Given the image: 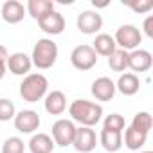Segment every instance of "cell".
I'll return each instance as SVG.
<instances>
[{
	"mask_svg": "<svg viewBox=\"0 0 153 153\" xmlns=\"http://www.w3.org/2000/svg\"><path fill=\"white\" fill-rule=\"evenodd\" d=\"M151 65H153V58L148 51L135 49L128 52V68H131L133 72H146L151 68Z\"/></svg>",
	"mask_w": 153,
	"mask_h": 153,
	"instance_id": "cell-12",
	"label": "cell"
},
{
	"mask_svg": "<svg viewBox=\"0 0 153 153\" xmlns=\"http://www.w3.org/2000/svg\"><path fill=\"white\" fill-rule=\"evenodd\" d=\"M92 96L97 99V101H112L114 96H115V83L106 78V76H101V78H97L94 83H92Z\"/></svg>",
	"mask_w": 153,
	"mask_h": 153,
	"instance_id": "cell-11",
	"label": "cell"
},
{
	"mask_svg": "<svg viewBox=\"0 0 153 153\" xmlns=\"http://www.w3.org/2000/svg\"><path fill=\"white\" fill-rule=\"evenodd\" d=\"M135 13H148L151 7H153V2H149V0H146V2H139V4H128Z\"/></svg>",
	"mask_w": 153,
	"mask_h": 153,
	"instance_id": "cell-28",
	"label": "cell"
},
{
	"mask_svg": "<svg viewBox=\"0 0 153 153\" xmlns=\"http://www.w3.org/2000/svg\"><path fill=\"white\" fill-rule=\"evenodd\" d=\"M151 124H153L151 115H149L148 112H139V114L133 115V121H131L130 126L135 128V130H139V131H142V133H149Z\"/></svg>",
	"mask_w": 153,
	"mask_h": 153,
	"instance_id": "cell-23",
	"label": "cell"
},
{
	"mask_svg": "<svg viewBox=\"0 0 153 153\" xmlns=\"http://www.w3.org/2000/svg\"><path fill=\"white\" fill-rule=\"evenodd\" d=\"M24 151H25V144L20 137H7L2 146V153H24Z\"/></svg>",
	"mask_w": 153,
	"mask_h": 153,
	"instance_id": "cell-25",
	"label": "cell"
},
{
	"mask_svg": "<svg viewBox=\"0 0 153 153\" xmlns=\"http://www.w3.org/2000/svg\"><path fill=\"white\" fill-rule=\"evenodd\" d=\"M146 140H148V133H142V131H139L131 126L124 128V146L128 149L137 151L146 144Z\"/></svg>",
	"mask_w": 153,
	"mask_h": 153,
	"instance_id": "cell-21",
	"label": "cell"
},
{
	"mask_svg": "<svg viewBox=\"0 0 153 153\" xmlns=\"http://www.w3.org/2000/svg\"><path fill=\"white\" fill-rule=\"evenodd\" d=\"M142 153H153V151H142Z\"/></svg>",
	"mask_w": 153,
	"mask_h": 153,
	"instance_id": "cell-30",
	"label": "cell"
},
{
	"mask_svg": "<svg viewBox=\"0 0 153 153\" xmlns=\"http://www.w3.org/2000/svg\"><path fill=\"white\" fill-rule=\"evenodd\" d=\"M15 128L20 133H34L40 128V115L34 110H22L15 115Z\"/></svg>",
	"mask_w": 153,
	"mask_h": 153,
	"instance_id": "cell-9",
	"label": "cell"
},
{
	"mask_svg": "<svg viewBox=\"0 0 153 153\" xmlns=\"http://www.w3.org/2000/svg\"><path fill=\"white\" fill-rule=\"evenodd\" d=\"M114 42H115V45H119V49H123L126 52H131V51L139 49V45L142 42V34L135 25L124 24L117 29V33L114 36Z\"/></svg>",
	"mask_w": 153,
	"mask_h": 153,
	"instance_id": "cell-4",
	"label": "cell"
},
{
	"mask_svg": "<svg viewBox=\"0 0 153 153\" xmlns=\"http://www.w3.org/2000/svg\"><path fill=\"white\" fill-rule=\"evenodd\" d=\"M25 11L34 18V20H42L43 16H47L49 13L54 11V2L52 0H29Z\"/></svg>",
	"mask_w": 153,
	"mask_h": 153,
	"instance_id": "cell-18",
	"label": "cell"
},
{
	"mask_svg": "<svg viewBox=\"0 0 153 153\" xmlns=\"http://www.w3.org/2000/svg\"><path fill=\"white\" fill-rule=\"evenodd\" d=\"M70 63L74 68H78L81 72H87L90 68L96 67L97 63V54L92 49V45H78L74 47V51L70 52Z\"/></svg>",
	"mask_w": 153,
	"mask_h": 153,
	"instance_id": "cell-5",
	"label": "cell"
},
{
	"mask_svg": "<svg viewBox=\"0 0 153 153\" xmlns=\"http://www.w3.org/2000/svg\"><path fill=\"white\" fill-rule=\"evenodd\" d=\"M103 128L106 130H115V131H123L126 128V121L121 114H110L106 115L105 123H103Z\"/></svg>",
	"mask_w": 153,
	"mask_h": 153,
	"instance_id": "cell-24",
	"label": "cell"
},
{
	"mask_svg": "<svg viewBox=\"0 0 153 153\" xmlns=\"http://www.w3.org/2000/svg\"><path fill=\"white\" fill-rule=\"evenodd\" d=\"M56 59H58V45L51 38L38 40L33 49V56H31L33 65L40 70H47L56 63Z\"/></svg>",
	"mask_w": 153,
	"mask_h": 153,
	"instance_id": "cell-3",
	"label": "cell"
},
{
	"mask_svg": "<svg viewBox=\"0 0 153 153\" xmlns=\"http://www.w3.org/2000/svg\"><path fill=\"white\" fill-rule=\"evenodd\" d=\"M140 88V81L133 72H124L119 76L115 83V90H119L123 96H135Z\"/></svg>",
	"mask_w": 153,
	"mask_h": 153,
	"instance_id": "cell-15",
	"label": "cell"
},
{
	"mask_svg": "<svg viewBox=\"0 0 153 153\" xmlns=\"http://www.w3.org/2000/svg\"><path fill=\"white\" fill-rule=\"evenodd\" d=\"M144 33H146V36L148 38H153V16H148L146 20H144Z\"/></svg>",
	"mask_w": 153,
	"mask_h": 153,
	"instance_id": "cell-29",
	"label": "cell"
},
{
	"mask_svg": "<svg viewBox=\"0 0 153 153\" xmlns=\"http://www.w3.org/2000/svg\"><path fill=\"white\" fill-rule=\"evenodd\" d=\"M27 144H29L31 153H52V149L56 146L54 140H52V137L47 135V133H36V135H33Z\"/></svg>",
	"mask_w": 153,
	"mask_h": 153,
	"instance_id": "cell-19",
	"label": "cell"
},
{
	"mask_svg": "<svg viewBox=\"0 0 153 153\" xmlns=\"http://www.w3.org/2000/svg\"><path fill=\"white\" fill-rule=\"evenodd\" d=\"M108 67L114 72H124L128 68V52L123 49H115L108 56Z\"/></svg>",
	"mask_w": 153,
	"mask_h": 153,
	"instance_id": "cell-22",
	"label": "cell"
},
{
	"mask_svg": "<svg viewBox=\"0 0 153 153\" xmlns=\"http://www.w3.org/2000/svg\"><path fill=\"white\" fill-rule=\"evenodd\" d=\"M38 25H40V29L43 33H47L51 36H56V34L63 33V29H65V18H63L61 13L52 11L47 16H43L42 20H38Z\"/></svg>",
	"mask_w": 153,
	"mask_h": 153,
	"instance_id": "cell-14",
	"label": "cell"
},
{
	"mask_svg": "<svg viewBox=\"0 0 153 153\" xmlns=\"http://www.w3.org/2000/svg\"><path fill=\"white\" fill-rule=\"evenodd\" d=\"M92 49L96 51L97 56H106V58H108V56L117 49V45H115V42H114V36H110V34H106V33H101V34L96 36Z\"/></svg>",
	"mask_w": 153,
	"mask_h": 153,
	"instance_id": "cell-20",
	"label": "cell"
},
{
	"mask_svg": "<svg viewBox=\"0 0 153 153\" xmlns=\"http://www.w3.org/2000/svg\"><path fill=\"white\" fill-rule=\"evenodd\" d=\"M67 108V97L61 90H52L45 96V110L51 115H61Z\"/></svg>",
	"mask_w": 153,
	"mask_h": 153,
	"instance_id": "cell-16",
	"label": "cell"
},
{
	"mask_svg": "<svg viewBox=\"0 0 153 153\" xmlns=\"http://www.w3.org/2000/svg\"><path fill=\"white\" fill-rule=\"evenodd\" d=\"M72 146H74L76 151H79V153H90L97 146V135H96V131L92 128L79 126L78 130H76Z\"/></svg>",
	"mask_w": 153,
	"mask_h": 153,
	"instance_id": "cell-7",
	"label": "cell"
},
{
	"mask_svg": "<svg viewBox=\"0 0 153 153\" xmlns=\"http://www.w3.org/2000/svg\"><path fill=\"white\" fill-rule=\"evenodd\" d=\"M68 114L72 117V121L79 123L81 126L92 128L96 126L101 117H103V106L94 103V101H87V99H76L70 103L68 106Z\"/></svg>",
	"mask_w": 153,
	"mask_h": 153,
	"instance_id": "cell-1",
	"label": "cell"
},
{
	"mask_svg": "<svg viewBox=\"0 0 153 153\" xmlns=\"http://www.w3.org/2000/svg\"><path fill=\"white\" fill-rule=\"evenodd\" d=\"M7 58H9V52H7V49L4 47V45H0V79L6 76V72H7V67H6V63H7Z\"/></svg>",
	"mask_w": 153,
	"mask_h": 153,
	"instance_id": "cell-27",
	"label": "cell"
},
{
	"mask_svg": "<svg viewBox=\"0 0 153 153\" xmlns=\"http://www.w3.org/2000/svg\"><path fill=\"white\" fill-rule=\"evenodd\" d=\"M6 67L15 76H27V74H31L33 61H31V56H27L25 52H13V54H9Z\"/></svg>",
	"mask_w": 153,
	"mask_h": 153,
	"instance_id": "cell-10",
	"label": "cell"
},
{
	"mask_svg": "<svg viewBox=\"0 0 153 153\" xmlns=\"http://www.w3.org/2000/svg\"><path fill=\"white\" fill-rule=\"evenodd\" d=\"M47 90H49V81L40 72L27 74L20 83V97L27 103H38L47 96Z\"/></svg>",
	"mask_w": 153,
	"mask_h": 153,
	"instance_id": "cell-2",
	"label": "cell"
},
{
	"mask_svg": "<svg viewBox=\"0 0 153 153\" xmlns=\"http://www.w3.org/2000/svg\"><path fill=\"white\" fill-rule=\"evenodd\" d=\"M2 20L7 22V24H20L25 16V7L22 2H18V0H6V2L2 4Z\"/></svg>",
	"mask_w": 153,
	"mask_h": 153,
	"instance_id": "cell-13",
	"label": "cell"
},
{
	"mask_svg": "<svg viewBox=\"0 0 153 153\" xmlns=\"http://www.w3.org/2000/svg\"><path fill=\"white\" fill-rule=\"evenodd\" d=\"M76 130L78 128H76L74 121H70V119H58L52 124V140H54V144L61 146V148L72 146Z\"/></svg>",
	"mask_w": 153,
	"mask_h": 153,
	"instance_id": "cell-6",
	"label": "cell"
},
{
	"mask_svg": "<svg viewBox=\"0 0 153 153\" xmlns=\"http://www.w3.org/2000/svg\"><path fill=\"white\" fill-rule=\"evenodd\" d=\"M15 115H16V110H15L13 101H9L6 97H0V121L2 123L11 121V119H15Z\"/></svg>",
	"mask_w": 153,
	"mask_h": 153,
	"instance_id": "cell-26",
	"label": "cell"
},
{
	"mask_svg": "<svg viewBox=\"0 0 153 153\" xmlns=\"http://www.w3.org/2000/svg\"><path fill=\"white\" fill-rule=\"evenodd\" d=\"M99 142L101 146L114 153V151H119L123 148V131H115V130H106L103 128L101 130V135H99Z\"/></svg>",
	"mask_w": 153,
	"mask_h": 153,
	"instance_id": "cell-17",
	"label": "cell"
},
{
	"mask_svg": "<svg viewBox=\"0 0 153 153\" xmlns=\"http://www.w3.org/2000/svg\"><path fill=\"white\" fill-rule=\"evenodd\" d=\"M76 25H78L79 33H83V34H96V33L101 31V27H103V16H101L97 11L87 9V11H83V13L78 16Z\"/></svg>",
	"mask_w": 153,
	"mask_h": 153,
	"instance_id": "cell-8",
	"label": "cell"
}]
</instances>
